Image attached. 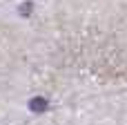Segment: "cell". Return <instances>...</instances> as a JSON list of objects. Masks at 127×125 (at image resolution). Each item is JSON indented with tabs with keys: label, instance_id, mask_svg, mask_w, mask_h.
<instances>
[{
	"label": "cell",
	"instance_id": "1",
	"mask_svg": "<svg viewBox=\"0 0 127 125\" xmlns=\"http://www.w3.org/2000/svg\"><path fill=\"white\" fill-rule=\"evenodd\" d=\"M29 110H31L33 114H45V112L49 110V101H47L45 96H33V98L29 101Z\"/></svg>",
	"mask_w": 127,
	"mask_h": 125
},
{
	"label": "cell",
	"instance_id": "2",
	"mask_svg": "<svg viewBox=\"0 0 127 125\" xmlns=\"http://www.w3.org/2000/svg\"><path fill=\"white\" fill-rule=\"evenodd\" d=\"M31 9H33V2H29V0H27V2H22V4H20V16H25V18H27V16L31 13Z\"/></svg>",
	"mask_w": 127,
	"mask_h": 125
}]
</instances>
